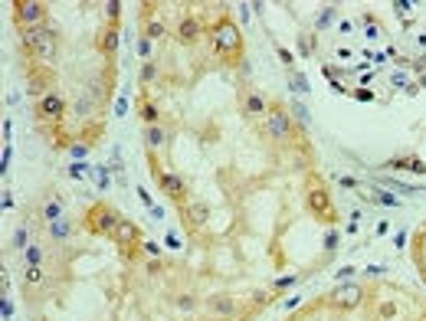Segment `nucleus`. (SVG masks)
<instances>
[{
    "label": "nucleus",
    "instance_id": "obj_1",
    "mask_svg": "<svg viewBox=\"0 0 426 321\" xmlns=\"http://www.w3.org/2000/svg\"><path fill=\"white\" fill-rule=\"evenodd\" d=\"M23 46L33 52V59H37V62L49 66V62L56 59V33H52L49 26H37V30H26V33H23Z\"/></svg>",
    "mask_w": 426,
    "mask_h": 321
},
{
    "label": "nucleus",
    "instance_id": "obj_2",
    "mask_svg": "<svg viewBox=\"0 0 426 321\" xmlns=\"http://www.w3.org/2000/svg\"><path fill=\"white\" fill-rule=\"evenodd\" d=\"M213 46H217L220 56H239V49H243V37H239V30L229 20H223L213 30Z\"/></svg>",
    "mask_w": 426,
    "mask_h": 321
},
{
    "label": "nucleus",
    "instance_id": "obj_3",
    "mask_svg": "<svg viewBox=\"0 0 426 321\" xmlns=\"http://www.w3.org/2000/svg\"><path fill=\"white\" fill-rule=\"evenodd\" d=\"M16 7V20H20L26 30H37L46 20V7L43 4H13Z\"/></svg>",
    "mask_w": 426,
    "mask_h": 321
},
{
    "label": "nucleus",
    "instance_id": "obj_4",
    "mask_svg": "<svg viewBox=\"0 0 426 321\" xmlns=\"http://www.w3.org/2000/svg\"><path fill=\"white\" fill-rule=\"evenodd\" d=\"M88 217H92V229H95V233H102V236H112V233H115V226L121 223V220L115 217L112 210H105L102 203H99V207H92V210H88Z\"/></svg>",
    "mask_w": 426,
    "mask_h": 321
},
{
    "label": "nucleus",
    "instance_id": "obj_5",
    "mask_svg": "<svg viewBox=\"0 0 426 321\" xmlns=\"http://www.w3.org/2000/svg\"><path fill=\"white\" fill-rule=\"evenodd\" d=\"M63 109H66V102L59 99V92H49V95H43V99H40L37 115H40V118H46V121H56L59 115H63Z\"/></svg>",
    "mask_w": 426,
    "mask_h": 321
},
{
    "label": "nucleus",
    "instance_id": "obj_6",
    "mask_svg": "<svg viewBox=\"0 0 426 321\" xmlns=\"http://www.w3.org/2000/svg\"><path fill=\"white\" fill-rule=\"evenodd\" d=\"M265 131H269L272 138H289V131H292V121H289V115H282V112H265Z\"/></svg>",
    "mask_w": 426,
    "mask_h": 321
},
{
    "label": "nucleus",
    "instance_id": "obj_7",
    "mask_svg": "<svg viewBox=\"0 0 426 321\" xmlns=\"http://www.w3.org/2000/svg\"><path fill=\"white\" fill-rule=\"evenodd\" d=\"M358 301H361V289H358V285H341V289L331 292V305H338V308H354Z\"/></svg>",
    "mask_w": 426,
    "mask_h": 321
},
{
    "label": "nucleus",
    "instance_id": "obj_8",
    "mask_svg": "<svg viewBox=\"0 0 426 321\" xmlns=\"http://www.w3.org/2000/svg\"><path fill=\"white\" fill-rule=\"evenodd\" d=\"M157 187H161L167 197L184 200V181H181V177H174V174H161V171H157Z\"/></svg>",
    "mask_w": 426,
    "mask_h": 321
},
{
    "label": "nucleus",
    "instance_id": "obj_9",
    "mask_svg": "<svg viewBox=\"0 0 426 321\" xmlns=\"http://www.w3.org/2000/svg\"><path fill=\"white\" fill-rule=\"evenodd\" d=\"M112 239H115L118 246H135V243H138V226H135V223H128V220H121L118 226H115Z\"/></svg>",
    "mask_w": 426,
    "mask_h": 321
},
{
    "label": "nucleus",
    "instance_id": "obj_10",
    "mask_svg": "<svg viewBox=\"0 0 426 321\" xmlns=\"http://www.w3.org/2000/svg\"><path fill=\"white\" fill-rule=\"evenodd\" d=\"M308 207H312L318 217H325V220L334 217V210H331V203H328V193H325V190H312V197H308Z\"/></svg>",
    "mask_w": 426,
    "mask_h": 321
},
{
    "label": "nucleus",
    "instance_id": "obj_11",
    "mask_svg": "<svg viewBox=\"0 0 426 321\" xmlns=\"http://www.w3.org/2000/svg\"><path fill=\"white\" fill-rule=\"evenodd\" d=\"M177 37H181L184 43H190L193 37H197V20H190V16H184L181 26H177Z\"/></svg>",
    "mask_w": 426,
    "mask_h": 321
},
{
    "label": "nucleus",
    "instance_id": "obj_12",
    "mask_svg": "<svg viewBox=\"0 0 426 321\" xmlns=\"http://www.w3.org/2000/svg\"><path fill=\"white\" fill-rule=\"evenodd\" d=\"M187 220H193L197 226H203V223H207V207H203V203H190V207H187Z\"/></svg>",
    "mask_w": 426,
    "mask_h": 321
},
{
    "label": "nucleus",
    "instance_id": "obj_13",
    "mask_svg": "<svg viewBox=\"0 0 426 321\" xmlns=\"http://www.w3.org/2000/svg\"><path fill=\"white\" fill-rule=\"evenodd\" d=\"M148 145L151 148H161L164 145V131L157 128V124H151V128H148Z\"/></svg>",
    "mask_w": 426,
    "mask_h": 321
},
{
    "label": "nucleus",
    "instance_id": "obj_14",
    "mask_svg": "<svg viewBox=\"0 0 426 321\" xmlns=\"http://www.w3.org/2000/svg\"><path fill=\"white\" fill-rule=\"evenodd\" d=\"M210 308L217 311V315H229V311H233V301H229V298H213Z\"/></svg>",
    "mask_w": 426,
    "mask_h": 321
},
{
    "label": "nucleus",
    "instance_id": "obj_15",
    "mask_svg": "<svg viewBox=\"0 0 426 321\" xmlns=\"http://www.w3.org/2000/svg\"><path fill=\"white\" fill-rule=\"evenodd\" d=\"M246 109H250L253 115H265V102L259 99V95H250V99H246Z\"/></svg>",
    "mask_w": 426,
    "mask_h": 321
},
{
    "label": "nucleus",
    "instance_id": "obj_16",
    "mask_svg": "<svg viewBox=\"0 0 426 321\" xmlns=\"http://www.w3.org/2000/svg\"><path fill=\"white\" fill-rule=\"evenodd\" d=\"M370 197H374L377 203H384V207H400V200H397V197H390V193H384V190H374Z\"/></svg>",
    "mask_w": 426,
    "mask_h": 321
},
{
    "label": "nucleus",
    "instance_id": "obj_17",
    "mask_svg": "<svg viewBox=\"0 0 426 321\" xmlns=\"http://www.w3.org/2000/svg\"><path fill=\"white\" fill-rule=\"evenodd\" d=\"M49 233L56 236V239H63V236H69V226H66L63 220H52V223H49Z\"/></svg>",
    "mask_w": 426,
    "mask_h": 321
},
{
    "label": "nucleus",
    "instance_id": "obj_18",
    "mask_svg": "<svg viewBox=\"0 0 426 321\" xmlns=\"http://www.w3.org/2000/svg\"><path fill=\"white\" fill-rule=\"evenodd\" d=\"M145 37H148V40H161V37H164V23H157V20L148 23V33H145Z\"/></svg>",
    "mask_w": 426,
    "mask_h": 321
},
{
    "label": "nucleus",
    "instance_id": "obj_19",
    "mask_svg": "<svg viewBox=\"0 0 426 321\" xmlns=\"http://www.w3.org/2000/svg\"><path fill=\"white\" fill-rule=\"evenodd\" d=\"M40 259H43L40 246H26V262H30V265H40Z\"/></svg>",
    "mask_w": 426,
    "mask_h": 321
},
{
    "label": "nucleus",
    "instance_id": "obj_20",
    "mask_svg": "<svg viewBox=\"0 0 426 321\" xmlns=\"http://www.w3.org/2000/svg\"><path fill=\"white\" fill-rule=\"evenodd\" d=\"M59 210H63V203H59V200L46 203V220H49V223H52V220H59Z\"/></svg>",
    "mask_w": 426,
    "mask_h": 321
},
{
    "label": "nucleus",
    "instance_id": "obj_21",
    "mask_svg": "<svg viewBox=\"0 0 426 321\" xmlns=\"http://www.w3.org/2000/svg\"><path fill=\"white\" fill-rule=\"evenodd\" d=\"M141 118H145L148 124H154L157 121V109H154V105H145V109H141Z\"/></svg>",
    "mask_w": 426,
    "mask_h": 321
},
{
    "label": "nucleus",
    "instance_id": "obj_22",
    "mask_svg": "<svg viewBox=\"0 0 426 321\" xmlns=\"http://www.w3.org/2000/svg\"><path fill=\"white\" fill-rule=\"evenodd\" d=\"M394 315H397V305H394V301H384V305H380V318L390 321Z\"/></svg>",
    "mask_w": 426,
    "mask_h": 321
},
{
    "label": "nucleus",
    "instance_id": "obj_23",
    "mask_svg": "<svg viewBox=\"0 0 426 321\" xmlns=\"http://www.w3.org/2000/svg\"><path fill=\"white\" fill-rule=\"evenodd\" d=\"M26 282H43V269H40V265H30V269H26Z\"/></svg>",
    "mask_w": 426,
    "mask_h": 321
},
{
    "label": "nucleus",
    "instance_id": "obj_24",
    "mask_svg": "<svg viewBox=\"0 0 426 321\" xmlns=\"http://www.w3.org/2000/svg\"><path fill=\"white\" fill-rule=\"evenodd\" d=\"M102 46H105V49H115V46H118V33H115V30H112V33H105Z\"/></svg>",
    "mask_w": 426,
    "mask_h": 321
},
{
    "label": "nucleus",
    "instance_id": "obj_25",
    "mask_svg": "<svg viewBox=\"0 0 426 321\" xmlns=\"http://www.w3.org/2000/svg\"><path fill=\"white\" fill-rule=\"evenodd\" d=\"M85 171H88L85 164H69V174H73L76 181H82V177H85Z\"/></svg>",
    "mask_w": 426,
    "mask_h": 321
},
{
    "label": "nucleus",
    "instance_id": "obj_26",
    "mask_svg": "<svg viewBox=\"0 0 426 321\" xmlns=\"http://www.w3.org/2000/svg\"><path fill=\"white\" fill-rule=\"evenodd\" d=\"M331 16H334V10H322V13H318V26H328V23H331Z\"/></svg>",
    "mask_w": 426,
    "mask_h": 321
},
{
    "label": "nucleus",
    "instance_id": "obj_27",
    "mask_svg": "<svg viewBox=\"0 0 426 321\" xmlns=\"http://www.w3.org/2000/svg\"><path fill=\"white\" fill-rule=\"evenodd\" d=\"M292 88H298V92H305V88H308V82H305V79H301V76H295V79H292Z\"/></svg>",
    "mask_w": 426,
    "mask_h": 321
},
{
    "label": "nucleus",
    "instance_id": "obj_28",
    "mask_svg": "<svg viewBox=\"0 0 426 321\" xmlns=\"http://www.w3.org/2000/svg\"><path fill=\"white\" fill-rule=\"evenodd\" d=\"M295 118H298V121H308V112H305V105H295Z\"/></svg>",
    "mask_w": 426,
    "mask_h": 321
},
{
    "label": "nucleus",
    "instance_id": "obj_29",
    "mask_svg": "<svg viewBox=\"0 0 426 321\" xmlns=\"http://www.w3.org/2000/svg\"><path fill=\"white\" fill-rule=\"evenodd\" d=\"M13 243L16 246H26V233H23V229H16V233H13Z\"/></svg>",
    "mask_w": 426,
    "mask_h": 321
},
{
    "label": "nucleus",
    "instance_id": "obj_30",
    "mask_svg": "<svg viewBox=\"0 0 426 321\" xmlns=\"http://www.w3.org/2000/svg\"><path fill=\"white\" fill-rule=\"evenodd\" d=\"M423 321H426V318H423Z\"/></svg>",
    "mask_w": 426,
    "mask_h": 321
}]
</instances>
